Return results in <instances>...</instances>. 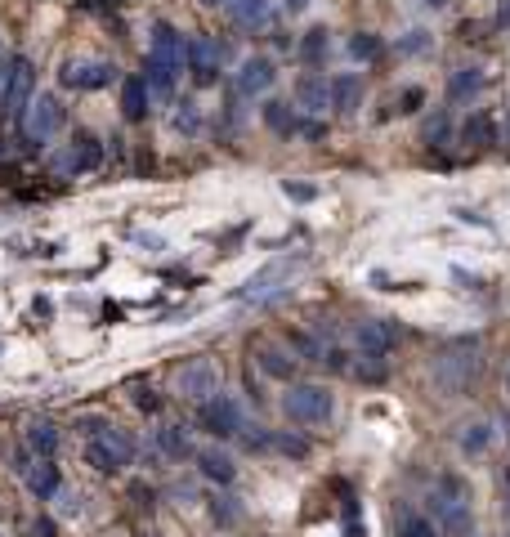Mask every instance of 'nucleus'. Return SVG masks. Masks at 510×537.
I'll list each match as a JSON object with an SVG mask.
<instances>
[{
    "mask_svg": "<svg viewBox=\"0 0 510 537\" xmlns=\"http://www.w3.org/2000/svg\"><path fill=\"white\" fill-rule=\"evenodd\" d=\"M112 81H121V67L103 63V58H67L58 67V86L63 90H107Z\"/></svg>",
    "mask_w": 510,
    "mask_h": 537,
    "instance_id": "obj_11",
    "label": "nucleus"
},
{
    "mask_svg": "<svg viewBox=\"0 0 510 537\" xmlns=\"http://www.w3.org/2000/svg\"><path fill=\"white\" fill-rule=\"evenodd\" d=\"M135 242L148 247V251H161V238H157V233H135Z\"/></svg>",
    "mask_w": 510,
    "mask_h": 537,
    "instance_id": "obj_49",
    "label": "nucleus"
},
{
    "mask_svg": "<svg viewBox=\"0 0 510 537\" xmlns=\"http://www.w3.org/2000/svg\"><path fill=\"white\" fill-rule=\"evenodd\" d=\"M251 359H255V368L264 376H273V380H291V376H296V359H291L282 345H273V340H255Z\"/></svg>",
    "mask_w": 510,
    "mask_h": 537,
    "instance_id": "obj_16",
    "label": "nucleus"
},
{
    "mask_svg": "<svg viewBox=\"0 0 510 537\" xmlns=\"http://www.w3.org/2000/svg\"><path fill=\"white\" fill-rule=\"evenodd\" d=\"M135 408H139L144 417H157V412H161V394H157L153 385H135Z\"/></svg>",
    "mask_w": 510,
    "mask_h": 537,
    "instance_id": "obj_38",
    "label": "nucleus"
},
{
    "mask_svg": "<svg viewBox=\"0 0 510 537\" xmlns=\"http://www.w3.org/2000/svg\"><path fill=\"white\" fill-rule=\"evenodd\" d=\"M215 390H219V368H215L210 359H189V363L179 368V394H184V399L206 403Z\"/></svg>",
    "mask_w": 510,
    "mask_h": 537,
    "instance_id": "obj_13",
    "label": "nucleus"
},
{
    "mask_svg": "<svg viewBox=\"0 0 510 537\" xmlns=\"http://www.w3.org/2000/svg\"><path fill=\"white\" fill-rule=\"evenodd\" d=\"M461 144L465 148H493L497 144V121L488 107H474L465 121H461Z\"/></svg>",
    "mask_w": 510,
    "mask_h": 537,
    "instance_id": "obj_19",
    "label": "nucleus"
},
{
    "mask_svg": "<svg viewBox=\"0 0 510 537\" xmlns=\"http://www.w3.org/2000/svg\"><path fill=\"white\" fill-rule=\"evenodd\" d=\"M305 265H309L305 251H296V256H278V260H269L264 268H255L233 296H238V300H255V305H269V300H278V296L291 287V278H296Z\"/></svg>",
    "mask_w": 510,
    "mask_h": 537,
    "instance_id": "obj_2",
    "label": "nucleus"
},
{
    "mask_svg": "<svg viewBox=\"0 0 510 537\" xmlns=\"http://www.w3.org/2000/svg\"><path fill=\"white\" fill-rule=\"evenodd\" d=\"M184 50H189V36H184L175 23L157 18L153 27H148V54H153V58H166V63L184 67Z\"/></svg>",
    "mask_w": 510,
    "mask_h": 537,
    "instance_id": "obj_14",
    "label": "nucleus"
},
{
    "mask_svg": "<svg viewBox=\"0 0 510 537\" xmlns=\"http://www.w3.org/2000/svg\"><path fill=\"white\" fill-rule=\"evenodd\" d=\"M103 166V139L95 130H72V139L50 157V170L58 179H76Z\"/></svg>",
    "mask_w": 510,
    "mask_h": 537,
    "instance_id": "obj_7",
    "label": "nucleus"
},
{
    "mask_svg": "<svg viewBox=\"0 0 510 537\" xmlns=\"http://www.w3.org/2000/svg\"><path fill=\"white\" fill-rule=\"evenodd\" d=\"M273 448H278V452H287V457H296V461H305L309 452H313V443H309V439H301V434H287V430H278V434H273Z\"/></svg>",
    "mask_w": 510,
    "mask_h": 537,
    "instance_id": "obj_35",
    "label": "nucleus"
},
{
    "mask_svg": "<svg viewBox=\"0 0 510 537\" xmlns=\"http://www.w3.org/2000/svg\"><path fill=\"white\" fill-rule=\"evenodd\" d=\"M506 390H510V368H506Z\"/></svg>",
    "mask_w": 510,
    "mask_h": 537,
    "instance_id": "obj_53",
    "label": "nucleus"
},
{
    "mask_svg": "<svg viewBox=\"0 0 510 537\" xmlns=\"http://www.w3.org/2000/svg\"><path fill=\"white\" fill-rule=\"evenodd\" d=\"M193 461H198V471H202L206 480L219 483V488H229V483L238 480V466H233V457H229V452H219V448H202Z\"/></svg>",
    "mask_w": 510,
    "mask_h": 537,
    "instance_id": "obj_23",
    "label": "nucleus"
},
{
    "mask_svg": "<svg viewBox=\"0 0 510 537\" xmlns=\"http://www.w3.org/2000/svg\"><path fill=\"white\" fill-rule=\"evenodd\" d=\"M479 372H484V359H479V340H470V336L457 340L448 354L434 359V385H439L444 394H461V390H470Z\"/></svg>",
    "mask_w": 510,
    "mask_h": 537,
    "instance_id": "obj_4",
    "label": "nucleus"
},
{
    "mask_svg": "<svg viewBox=\"0 0 510 537\" xmlns=\"http://www.w3.org/2000/svg\"><path fill=\"white\" fill-rule=\"evenodd\" d=\"M385 54V41L376 36V32H354L350 36V58H358V63H376Z\"/></svg>",
    "mask_w": 510,
    "mask_h": 537,
    "instance_id": "obj_32",
    "label": "nucleus"
},
{
    "mask_svg": "<svg viewBox=\"0 0 510 537\" xmlns=\"http://www.w3.org/2000/svg\"><path fill=\"white\" fill-rule=\"evenodd\" d=\"M457 219H461V224H479V228H493V224H488V219H484V215L465 211V207H461V211H457Z\"/></svg>",
    "mask_w": 510,
    "mask_h": 537,
    "instance_id": "obj_47",
    "label": "nucleus"
},
{
    "mask_svg": "<svg viewBox=\"0 0 510 537\" xmlns=\"http://www.w3.org/2000/svg\"><path fill=\"white\" fill-rule=\"evenodd\" d=\"M130 497H135L139 506H153V488H144V483H135V488H130Z\"/></svg>",
    "mask_w": 510,
    "mask_h": 537,
    "instance_id": "obj_46",
    "label": "nucleus"
},
{
    "mask_svg": "<svg viewBox=\"0 0 510 537\" xmlns=\"http://www.w3.org/2000/svg\"><path fill=\"white\" fill-rule=\"evenodd\" d=\"M421 139H425L430 148H444V139H448V112H439L434 121H425V130H421Z\"/></svg>",
    "mask_w": 510,
    "mask_h": 537,
    "instance_id": "obj_37",
    "label": "nucleus"
},
{
    "mask_svg": "<svg viewBox=\"0 0 510 537\" xmlns=\"http://www.w3.org/2000/svg\"><path fill=\"white\" fill-rule=\"evenodd\" d=\"M394 537H434V524L416 511H399L394 515Z\"/></svg>",
    "mask_w": 510,
    "mask_h": 537,
    "instance_id": "obj_33",
    "label": "nucleus"
},
{
    "mask_svg": "<svg viewBox=\"0 0 510 537\" xmlns=\"http://www.w3.org/2000/svg\"><path fill=\"white\" fill-rule=\"evenodd\" d=\"M484 86H488V72H484V67H457V72L448 76V99H453V104H470V99L484 95Z\"/></svg>",
    "mask_w": 510,
    "mask_h": 537,
    "instance_id": "obj_22",
    "label": "nucleus"
},
{
    "mask_svg": "<svg viewBox=\"0 0 510 537\" xmlns=\"http://www.w3.org/2000/svg\"><path fill=\"white\" fill-rule=\"evenodd\" d=\"M32 99H36V63L27 54H14L5 63V76H0V112L18 121Z\"/></svg>",
    "mask_w": 510,
    "mask_h": 537,
    "instance_id": "obj_8",
    "label": "nucleus"
},
{
    "mask_svg": "<svg viewBox=\"0 0 510 537\" xmlns=\"http://www.w3.org/2000/svg\"><path fill=\"white\" fill-rule=\"evenodd\" d=\"M322 363H327L332 372H350V354H345L341 345H327V354H322Z\"/></svg>",
    "mask_w": 510,
    "mask_h": 537,
    "instance_id": "obj_42",
    "label": "nucleus"
},
{
    "mask_svg": "<svg viewBox=\"0 0 510 537\" xmlns=\"http://www.w3.org/2000/svg\"><path fill=\"white\" fill-rule=\"evenodd\" d=\"M23 480H27V488H32V497H36V502H54V497H58V488H63V475H58L54 457H36V461H32V471H27Z\"/></svg>",
    "mask_w": 510,
    "mask_h": 537,
    "instance_id": "obj_20",
    "label": "nucleus"
},
{
    "mask_svg": "<svg viewBox=\"0 0 510 537\" xmlns=\"http://www.w3.org/2000/svg\"><path fill=\"white\" fill-rule=\"evenodd\" d=\"M67 126V107H63V99L58 95H36L32 104H27V112L18 117V139H23V148H46L54 135Z\"/></svg>",
    "mask_w": 510,
    "mask_h": 537,
    "instance_id": "obj_3",
    "label": "nucleus"
},
{
    "mask_svg": "<svg viewBox=\"0 0 510 537\" xmlns=\"http://www.w3.org/2000/svg\"><path fill=\"white\" fill-rule=\"evenodd\" d=\"M282 412L296 421V426H327L332 412H336V399L327 385H313V380H291V390L282 394Z\"/></svg>",
    "mask_w": 510,
    "mask_h": 537,
    "instance_id": "obj_6",
    "label": "nucleus"
},
{
    "mask_svg": "<svg viewBox=\"0 0 510 537\" xmlns=\"http://www.w3.org/2000/svg\"><path fill=\"white\" fill-rule=\"evenodd\" d=\"M350 372H354L362 385H385V380H390V363H385V354H376V350H358V363Z\"/></svg>",
    "mask_w": 510,
    "mask_h": 537,
    "instance_id": "obj_29",
    "label": "nucleus"
},
{
    "mask_svg": "<svg viewBox=\"0 0 510 537\" xmlns=\"http://www.w3.org/2000/svg\"><path fill=\"white\" fill-rule=\"evenodd\" d=\"M198 421H202L206 434H215V439H238L247 421H242V403L233 399V394H224V390H215L206 403H198Z\"/></svg>",
    "mask_w": 510,
    "mask_h": 537,
    "instance_id": "obj_10",
    "label": "nucleus"
},
{
    "mask_svg": "<svg viewBox=\"0 0 510 537\" xmlns=\"http://www.w3.org/2000/svg\"><path fill=\"white\" fill-rule=\"evenodd\" d=\"M332 107L336 112H358L362 107V76L358 72H336L332 76Z\"/></svg>",
    "mask_w": 510,
    "mask_h": 537,
    "instance_id": "obj_25",
    "label": "nucleus"
},
{
    "mask_svg": "<svg viewBox=\"0 0 510 537\" xmlns=\"http://www.w3.org/2000/svg\"><path fill=\"white\" fill-rule=\"evenodd\" d=\"M144 81H148L153 99H170V95H175V81H179V67L148 54V58H144Z\"/></svg>",
    "mask_w": 510,
    "mask_h": 537,
    "instance_id": "obj_24",
    "label": "nucleus"
},
{
    "mask_svg": "<svg viewBox=\"0 0 510 537\" xmlns=\"http://www.w3.org/2000/svg\"><path fill=\"white\" fill-rule=\"evenodd\" d=\"M425 50H430V32H421V27L399 41V54H425Z\"/></svg>",
    "mask_w": 510,
    "mask_h": 537,
    "instance_id": "obj_40",
    "label": "nucleus"
},
{
    "mask_svg": "<svg viewBox=\"0 0 510 537\" xmlns=\"http://www.w3.org/2000/svg\"><path fill=\"white\" fill-rule=\"evenodd\" d=\"M135 457H139L135 434H130V430H121V426H112V421H107V430H103V434L86 439V461H90L99 475H121Z\"/></svg>",
    "mask_w": 510,
    "mask_h": 537,
    "instance_id": "obj_5",
    "label": "nucleus"
},
{
    "mask_svg": "<svg viewBox=\"0 0 510 537\" xmlns=\"http://www.w3.org/2000/svg\"><path fill=\"white\" fill-rule=\"evenodd\" d=\"M170 126H175L179 135H189V139H193V135L202 130V107L193 104V99H184V104H175V117H170Z\"/></svg>",
    "mask_w": 510,
    "mask_h": 537,
    "instance_id": "obj_34",
    "label": "nucleus"
},
{
    "mask_svg": "<svg viewBox=\"0 0 510 537\" xmlns=\"http://www.w3.org/2000/svg\"><path fill=\"white\" fill-rule=\"evenodd\" d=\"M32 314H36V319H50V314H54V305L46 300V296H36V300H32Z\"/></svg>",
    "mask_w": 510,
    "mask_h": 537,
    "instance_id": "obj_48",
    "label": "nucleus"
},
{
    "mask_svg": "<svg viewBox=\"0 0 510 537\" xmlns=\"http://www.w3.org/2000/svg\"><path fill=\"white\" fill-rule=\"evenodd\" d=\"M493 434H497V430L488 426V421H474V426H465V430H461V452H465V457H479V452H488V448H493Z\"/></svg>",
    "mask_w": 510,
    "mask_h": 537,
    "instance_id": "obj_31",
    "label": "nucleus"
},
{
    "mask_svg": "<svg viewBox=\"0 0 510 537\" xmlns=\"http://www.w3.org/2000/svg\"><path fill=\"white\" fill-rule=\"evenodd\" d=\"M273 81H278V67H273V58H264V54H247V58L238 63V72H233V90H238L242 99L269 95Z\"/></svg>",
    "mask_w": 510,
    "mask_h": 537,
    "instance_id": "obj_12",
    "label": "nucleus"
},
{
    "mask_svg": "<svg viewBox=\"0 0 510 537\" xmlns=\"http://www.w3.org/2000/svg\"><path fill=\"white\" fill-rule=\"evenodd\" d=\"M296 107H305L309 117H322L332 107V81L322 72H305L296 81Z\"/></svg>",
    "mask_w": 510,
    "mask_h": 537,
    "instance_id": "obj_17",
    "label": "nucleus"
},
{
    "mask_svg": "<svg viewBox=\"0 0 510 537\" xmlns=\"http://www.w3.org/2000/svg\"><path fill=\"white\" fill-rule=\"evenodd\" d=\"M354 345L358 350H376V354H390L399 345V327L390 319H362L354 327Z\"/></svg>",
    "mask_w": 510,
    "mask_h": 537,
    "instance_id": "obj_15",
    "label": "nucleus"
},
{
    "mask_svg": "<svg viewBox=\"0 0 510 537\" xmlns=\"http://www.w3.org/2000/svg\"><path fill=\"white\" fill-rule=\"evenodd\" d=\"M430 515L444 537H474V515H470V483L461 475H439L430 492Z\"/></svg>",
    "mask_w": 510,
    "mask_h": 537,
    "instance_id": "obj_1",
    "label": "nucleus"
},
{
    "mask_svg": "<svg viewBox=\"0 0 510 537\" xmlns=\"http://www.w3.org/2000/svg\"><path fill=\"white\" fill-rule=\"evenodd\" d=\"M224 58H229V46H224V41H215V36H189V50H184V72L193 76V86H198V90H206V86H219Z\"/></svg>",
    "mask_w": 510,
    "mask_h": 537,
    "instance_id": "obj_9",
    "label": "nucleus"
},
{
    "mask_svg": "<svg viewBox=\"0 0 510 537\" xmlns=\"http://www.w3.org/2000/svg\"><path fill=\"white\" fill-rule=\"evenodd\" d=\"M219 5H224V9L233 14V23L247 27V32L273 23V0H219Z\"/></svg>",
    "mask_w": 510,
    "mask_h": 537,
    "instance_id": "obj_21",
    "label": "nucleus"
},
{
    "mask_svg": "<svg viewBox=\"0 0 510 537\" xmlns=\"http://www.w3.org/2000/svg\"><path fill=\"white\" fill-rule=\"evenodd\" d=\"M58 502H63V515H76L81 511V492H72V488H58Z\"/></svg>",
    "mask_w": 510,
    "mask_h": 537,
    "instance_id": "obj_45",
    "label": "nucleus"
},
{
    "mask_svg": "<svg viewBox=\"0 0 510 537\" xmlns=\"http://www.w3.org/2000/svg\"><path fill=\"white\" fill-rule=\"evenodd\" d=\"M453 278H457V282H465V287H474V291H479V287H484V282H479V278H474V273H465V268H453Z\"/></svg>",
    "mask_w": 510,
    "mask_h": 537,
    "instance_id": "obj_50",
    "label": "nucleus"
},
{
    "mask_svg": "<svg viewBox=\"0 0 510 537\" xmlns=\"http://www.w3.org/2000/svg\"><path fill=\"white\" fill-rule=\"evenodd\" d=\"M421 5H425V9H444L448 0H421Z\"/></svg>",
    "mask_w": 510,
    "mask_h": 537,
    "instance_id": "obj_52",
    "label": "nucleus"
},
{
    "mask_svg": "<svg viewBox=\"0 0 510 537\" xmlns=\"http://www.w3.org/2000/svg\"><path fill=\"white\" fill-rule=\"evenodd\" d=\"M327 50H332V32H327V27H309L305 36H301V46H296V54H301L305 67H318V63L327 58Z\"/></svg>",
    "mask_w": 510,
    "mask_h": 537,
    "instance_id": "obj_30",
    "label": "nucleus"
},
{
    "mask_svg": "<svg viewBox=\"0 0 510 537\" xmlns=\"http://www.w3.org/2000/svg\"><path fill=\"white\" fill-rule=\"evenodd\" d=\"M421 107H425V90H421V86H408V90H403V99H399V112H421Z\"/></svg>",
    "mask_w": 510,
    "mask_h": 537,
    "instance_id": "obj_41",
    "label": "nucleus"
},
{
    "mask_svg": "<svg viewBox=\"0 0 510 537\" xmlns=\"http://www.w3.org/2000/svg\"><path fill=\"white\" fill-rule=\"evenodd\" d=\"M282 198H291V202H313L318 188H313V184H296V179H282Z\"/></svg>",
    "mask_w": 510,
    "mask_h": 537,
    "instance_id": "obj_39",
    "label": "nucleus"
},
{
    "mask_svg": "<svg viewBox=\"0 0 510 537\" xmlns=\"http://www.w3.org/2000/svg\"><path fill=\"white\" fill-rule=\"evenodd\" d=\"M287 9H305V5H313V0H282Z\"/></svg>",
    "mask_w": 510,
    "mask_h": 537,
    "instance_id": "obj_51",
    "label": "nucleus"
},
{
    "mask_svg": "<svg viewBox=\"0 0 510 537\" xmlns=\"http://www.w3.org/2000/svg\"><path fill=\"white\" fill-rule=\"evenodd\" d=\"M27 537H58V524H54L50 515H41V520L27 524Z\"/></svg>",
    "mask_w": 510,
    "mask_h": 537,
    "instance_id": "obj_44",
    "label": "nucleus"
},
{
    "mask_svg": "<svg viewBox=\"0 0 510 537\" xmlns=\"http://www.w3.org/2000/svg\"><path fill=\"white\" fill-rule=\"evenodd\" d=\"M153 443H157V452H161V457H170V461L198 457V452H193V443H189V430H184V426H161L153 434Z\"/></svg>",
    "mask_w": 510,
    "mask_h": 537,
    "instance_id": "obj_28",
    "label": "nucleus"
},
{
    "mask_svg": "<svg viewBox=\"0 0 510 537\" xmlns=\"http://www.w3.org/2000/svg\"><path fill=\"white\" fill-rule=\"evenodd\" d=\"M148 104H153V90H148L144 72L121 76V117H126V121H144V117H148Z\"/></svg>",
    "mask_w": 510,
    "mask_h": 537,
    "instance_id": "obj_18",
    "label": "nucleus"
},
{
    "mask_svg": "<svg viewBox=\"0 0 510 537\" xmlns=\"http://www.w3.org/2000/svg\"><path fill=\"white\" fill-rule=\"evenodd\" d=\"M76 430H81L86 439H95V434H103V430H107V421H103V417H95V412H86V417H76Z\"/></svg>",
    "mask_w": 510,
    "mask_h": 537,
    "instance_id": "obj_43",
    "label": "nucleus"
},
{
    "mask_svg": "<svg viewBox=\"0 0 510 537\" xmlns=\"http://www.w3.org/2000/svg\"><path fill=\"white\" fill-rule=\"evenodd\" d=\"M23 443L32 448V457H54L58 452V426L46 421V417H32L27 430H23Z\"/></svg>",
    "mask_w": 510,
    "mask_h": 537,
    "instance_id": "obj_26",
    "label": "nucleus"
},
{
    "mask_svg": "<svg viewBox=\"0 0 510 537\" xmlns=\"http://www.w3.org/2000/svg\"><path fill=\"white\" fill-rule=\"evenodd\" d=\"M506 488H510V471H506Z\"/></svg>",
    "mask_w": 510,
    "mask_h": 537,
    "instance_id": "obj_54",
    "label": "nucleus"
},
{
    "mask_svg": "<svg viewBox=\"0 0 510 537\" xmlns=\"http://www.w3.org/2000/svg\"><path fill=\"white\" fill-rule=\"evenodd\" d=\"M210 515H215L219 529H233V524L242 520V506H238V497H215V502H210Z\"/></svg>",
    "mask_w": 510,
    "mask_h": 537,
    "instance_id": "obj_36",
    "label": "nucleus"
},
{
    "mask_svg": "<svg viewBox=\"0 0 510 537\" xmlns=\"http://www.w3.org/2000/svg\"><path fill=\"white\" fill-rule=\"evenodd\" d=\"M260 117H264V126H269L273 135H282V139L301 135V117L291 112V104H282V99H269V104L260 107Z\"/></svg>",
    "mask_w": 510,
    "mask_h": 537,
    "instance_id": "obj_27",
    "label": "nucleus"
}]
</instances>
